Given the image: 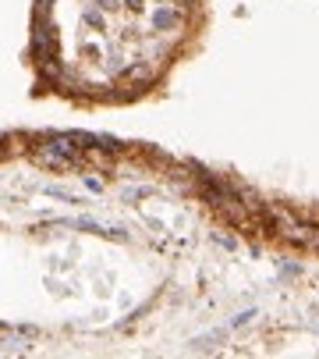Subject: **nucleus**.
Segmentation results:
<instances>
[{
    "mask_svg": "<svg viewBox=\"0 0 319 359\" xmlns=\"http://www.w3.org/2000/svg\"><path fill=\"white\" fill-rule=\"evenodd\" d=\"M206 29V0H32V89L89 111L142 104L195 54Z\"/></svg>",
    "mask_w": 319,
    "mask_h": 359,
    "instance_id": "obj_1",
    "label": "nucleus"
}]
</instances>
